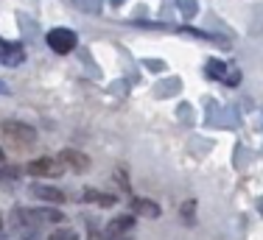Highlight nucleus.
I'll use <instances>...</instances> for the list:
<instances>
[{
    "instance_id": "1",
    "label": "nucleus",
    "mask_w": 263,
    "mask_h": 240,
    "mask_svg": "<svg viewBox=\"0 0 263 240\" xmlns=\"http://www.w3.org/2000/svg\"><path fill=\"white\" fill-rule=\"evenodd\" d=\"M0 131H3V140L14 148H31L36 143V131L28 123H20V120H6L0 126Z\"/></svg>"
},
{
    "instance_id": "2",
    "label": "nucleus",
    "mask_w": 263,
    "mask_h": 240,
    "mask_svg": "<svg viewBox=\"0 0 263 240\" xmlns=\"http://www.w3.org/2000/svg\"><path fill=\"white\" fill-rule=\"evenodd\" d=\"M45 42H48V48H51L53 53L65 56L79 45V36H76V31H70V28H53V31H48Z\"/></svg>"
},
{
    "instance_id": "3",
    "label": "nucleus",
    "mask_w": 263,
    "mask_h": 240,
    "mask_svg": "<svg viewBox=\"0 0 263 240\" xmlns=\"http://www.w3.org/2000/svg\"><path fill=\"white\" fill-rule=\"evenodd\" d=\"M26 170H28L31 176H59L62 170H65V165H62V162H56V159H51V156H42V159L28 162Z\"/></svg>"
},
{
    "instance_id": "4",
    "label": "nucleus",
    "mask_w": 263,
    "mask_h": 240,
    "mask_svg": "<svg viewBox=\"0 0 263 240\" xmlns=\"http://www.w3.org/2000/svg\"><path fill=\"white\" fill-rule=\"evenodd\" d=\"M23 59H26V50H23L20 42H3L0 39V62H3V65L14 67V65H20Z\"/></svg>"
},
{
    "instance_id": "5",
    "label": "nucleus",
    "mask_w": 263,
    "mask_h": 240,
    "mask_svg": "<svg viewBox=\"0 0 263 240\" xmlns=\"http://www.w3.org/2000/svg\"><path fill=\"white\" fill-rule=\"evenodd\" d=\"M59 162H62V165H70L73 170H87V168H90L87 154L73 151V148H65V151H62V154H59Z\"/></svg>"
},
{
    "instance_id": "6",
    "label": "nucleus",
    "mask_w": 263,
    "mask_h": 240,
    "mask_svg": "<svg viewBox=\"0 0 263 240\" xmlns=\"http://www.w3.org/2000/svg\"><path fill=\"white\" fill-rule=\"evenodd\" d=\"M31 195H34V198H42V201H51V204H62V201H65V193L56 190V187H48V185H34L31 187Z\"/></svg>"
},
{
    "instance_id": "7",
    "label": "nucleus",
    "mask_w": 263,
    "mask_h": 240,
    "mask_svg": "<svg viewBox=\"0 0 263 240\" xmlns=\"http://www.w3.org/2000/svg\"><path fill=\"white\" fill-rule=\"evenodd\" d=\"M132 226H135V218L132 215H121L115 221H109V226H106V237H121L123 232H129Z\"/></svg>"
},
{
    "instance_id": "8",
    "label": "nucleus",
    "mask_w": 263,
    "mask_h": 240,
    "mask_svg": "<svg viewBox=\"0 0 263 240\" xmlns=\"http://www.w3.org/2000/svg\"><path fill=\"white\" fill-rule=\"evenodd\" d=\"M132 210L137 215H146V218H160V207L148 198H132Z\"/></svg>"
},
{
    "instance_id": "9",
    "label": "nucleus",
    "mask_w": 263,
    "mask_h": 240,
    "mask_svg": "<svg viewBox=\"0 0 263 240\" xmlns=\"http://www.w3.org/2000/svg\"><path fill=\"white\" fill-rule=\"evenodd\" d=\"M28 218H36V221H51V224H59V221H65V215L56 210H34V212H26Z\"/></svg>"
},
{
    "instance_id": "10",
    "label": "nucleus",
    "mask_w": 263,
    "mask_h": 240,
    "mask_svg": "<svg viewBox=\"0 0 263 240\" xmlns=\"http://www.w3.org/2000/svg\"><path fill=\"white\" fill-rule=\"evenodd\" d=\"M224 70H227V67H224L221 62H216V59L208 62V75L210 78H224Z\"/></svg>"
},
{
    "instance_id": "11",
    "label": "nucleus",
    "mask_w": 263,
    "mask_h": 240,
    "mask_svg": "<svg viewBox=\"0 0 263 240\" xmlns=\"http://www.w3.org/2000/svg\"><path fill=\"white\" fill-rule=\"evenodd\" d=\"M48 240H79V235L73 229H59V232H53Z\"/></svg>"
},
{
    "instance_id": "12",
    "label": "nucleus",
    "mask_w": 263,
    "mask_h": 240,
    "mask_svg": "<svg viewBox=\"0 0 263 240\" xmlns=\"http://www.w3.org/2000/svg\"><path fill=\"white\" fill-rule=\"evenodd\" d=\"M193 210H196V201H185V204H182V215H185V224H193Z\"/></svg>"
},
{
    "instance_id": "13",
    "label": "nucleus",
    "mask_w": 263,
    "mask_h": 240,
    "mask_svg": "<svg viewBox=\"0 0 263 240\" xmlns=\"http://www.w3.org/2000/svg\"><path fill=\"white\" fill-rule=\"evenodd\" d=\"M3 159H6V156H3V151H0V165H3Z\"/></svg>"
}]
</instances>
